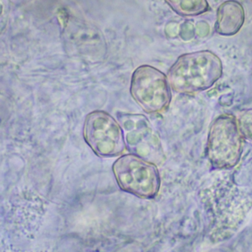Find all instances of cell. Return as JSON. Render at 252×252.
Wrapping results in <instances>:
<instances>
[{
  "label": "cell",
  "instance_id": "6da1fadb",
  "mask_svg": "<svg viewBox=\"0 0 252 252\" xmlns=\"http://www.w3.org/2000/svg\"><path fill=\"white\" fill-rule=\"evenodd\" d=\"M223 74L220 58L210 50L182 55L167 72L170 88L191 95L210 88Z\"/></svg>",
  "mask_w": 252,
  "mask_h": 252
},
{
  "label": "cell",
  "instance_id": "7a4b0ae2",
  "mask_svg": "<svg viewBox=\"0 0 252 252\" xmlns=\"http://www.w3.org/2000/svg\"><path fill=\"white\" fill-rule=\"evenodd\" d=\"M113 173L122 190L142 199L158 195L161 179L157 165L134 154H127L114 163Z\"/></svg>",
  "mask_w": 252,
  "mask_h": 252
},
{
  "label": "cell",
  "instance_id": "3957f363",
  "mask_svg": "<svg viewBox=\"0 0 252 252\" xmlns=\"http://www.w3.org/2000/svg\"><path fill=\"white\" fill-rule=\"evenodd\" d=\"M170 89L167 75L154 67L142 65L132 75L130 94L147 113L167 110L172 99Z\"/></svg>",
  "mask_w": 252,
  "mask_h": 252
},
{
  "label": "cell",
  "instance_id": "277c9868",
  "mask_svg": "<svg viewBox=\"0 0 252 252\" xmlns=\"http://www.w3.org/2000/svg\"><path fill=\"white\" fill-rule=\"evenodd\" d=\"M83 133L86 143L100 158L119 156L125 152L124 130L118 121L105 111L89 113L84 121Z\"/></svg>",
  "mask_w": 252,
  "mask_h": 252
},
{
  "label": "cell",
  "instance_id": "5b68a950",
  "mask_svg": "<svg viewBox=\"0 0 252 252\" xmlns=\"http://www.w3.org/2000/svg\"><path fill=\"white\" fill-rule=\"evenodd\" d=\"M243 136L238 120L223 115L215 120L209 132L207 152L214 167L230 168L236 165L242 153Z\"/></svg>",
  "mask_w": 252,
  "mask_h": 252
},
{
  "label": "cell",
  "instance_id": "8992f818",
  "mask_svg": "<svg viewBox=\"0 0 252 252\" xmlns=\"http://www.w3.org/2000/svg\"><path fill=\"white\" fill-rule=\"evenodd\" d=\"M119 119L126 131V143L129 150L154 164H162L165 156L161 142L146 117L123 114Z\"/></svg>",
  "mask_w": 252,
  "mask_h": 252
},
{
  "label": "cell",
  "instance_id": "52a82bcc",
  "mask_svg": "<svg viewBox=\"0 0 252 252\" xmlns=\"http://www.w3.org/2000/svg\"><path fill=\"white\" fill-rule=\"evenodd\" d=\"M245 21V11L242 4L235 0H229L220 4L217 11L216 31L225 36H230L239 32Z\"/></svg>",
  "mask_w": 252,
  "mask_h": 252
},
{
  "label": "cell",
  "instance_id": "ba28073f",
  "mask_svg": "<svg viewBox=\"0 0 252 252\" xmlns=\"http://www.w3.org/2000/svg\"><path fill=\"white\" fill-rule=\"evenodd\" d=\"M173 11L183 16H195L208 11L207 0H165Z\"/></svg>",
  "mask_w": 252,
  "mask_h": 252
},
{
  "label": "cell",
  "instance_id": "9c48e42d",
  "mask_svg": "<svg viewBox=\"0 0 252 252\" xmlns=\"http://www.w3.org/2000/svg\"><path fill=\"white\" fill-rule=\"evenodd\" d=\"M238 124L243 137L252 142V109L242 112L238 119Z\"/></svg>",
  "mask_w": 252,
  "mask_h": 252
}]
</instances>
